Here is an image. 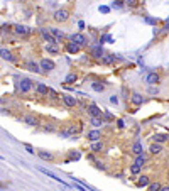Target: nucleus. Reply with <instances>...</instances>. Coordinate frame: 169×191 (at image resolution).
Listing matches in <instances>:
<instances>
[{"label": "nucleus", "instance_id": "nucleus-34", "mask_svg": "<svg viewBox=\"0 0 169 191\" xmlns=\"http://www.w3.org/2000/svg\"><path fill=\"white\" fill-rule=\"evenodd\" d=\"M70 157H71V159H74V161H78V159L81 157V154L78 151H76V152H70Z\"/></svg>", "mask_w": 169, "mask_h": 191}, {"label": "nucleus", "instance_id": "nucleus-40", "mask_svg": "<svg viewBox=\"0 0 169 191\" xmlns=\"http://www.w3.org/2000/svg\"><path fill=\"white\" fill-rule=\"evenodd\" d=\"M26 151L29 152V154H34V149H32V147H30L29 144H26Z\"/></svg>", "mask_w": 169, "mask_h": 191}, {"label": "nucleus", "instance_id": "nucleus-14", "mask_svg": "<svg viewBox=\"0 0 169 191\" xmlns=\"http://www.w3.org/2000/svg\"><path fill=\"white\" fill-rule=\"evenodd\" d=\"M149 152H150V154H154V156H157V154L162 152V145H161V144H156V142H154V144H150Z\"/></svg>", "mask_w": 169, "mask_h": 191}, {"label": "nucleus", "instance_id": "nucleus-23", "mask_svg": "<svg viewBox=\"0 0 169 191\" xmlns=\"http://www.w3.org/2000/svg\"><path fill=\"white\" fill-rule=\"evenodd\" d=\"M49 32L52 34V36H56L58 39H63V37H64V32L59 30V29H56V27H49Z\"/></svg>", "mask_w": 169, "mask_h": 191}, {"label": "nucleus", "instance_id": "nucleus-28", "mask_svg": "<svg viewBox=\"0 0 169 191\" xmlns=\"http://www.w3.org/2000/svg\"><path fill=\"white\" fill-rule=\"evenodd\" d=\"M101 61H103L105 64H112V63L115 61V54H105V56L101 58Z\"/></svg>", "mask_w": 169, "mask_h": 191}, {"label": "nucleus", "instance_id": "nucleus-43", "mask_svg": "<svg viewBox=\"0 0 169 191\" xmlns=\"http://www.w3.org/2000/svg\"><path fill=\"white\" fill-rule=\"evenodd\" d=\"M146 22H149V24H156V22H157V19H150V17H147V19H146Z\"/></svg>", "mask_w": 169, "mask_h": 191}, {"label": "nucleus", "instance_id": "nucleus-41", "mask_svg": "<svg viewBox=\"0 0 169 191\" xmlns=\"http://www.w3.org/2000/svg\"><path fill=\"white\" fill-rule=\"evenodd\" d=\"M122 5H123V3H122V2H113V3H112V7H117V9H120V7H122Z\"/></svg>", "mask_w": 169, "mask_h": 191}, {"label": "nucleus", "instance_id": "nucleus-9", "mask_svg": "<svg viewBox=\"0 0 169 191\" xmlns=\"http://www.w3.org/2000/svg\"><path fill=\"white\" fill-rule=\"evenodd\" d=\"M146 83L150 85V86H154L156 83H159V74H157V73H149V74L146 76Z\"/></svg>", "mask_w": 169, "mask_h": 191}, {"label": "nucleus", "instance_id": "nucleus-3", "mask_svg": "<svg viewBox=\"0 0 169 191\" xmlns=\"http://www.w3.org/2000/svg\"><path fill=\"white\" fill-rule=\"evenodd\" d=\"M68 19H70V12L66 9H59L54 12V20L56 22H66Z\"/></svg>", "mask_w": 169, "mask_h": 191}, {"label": "nucleus", "instance_id": "nucleus-10", "mask_svg": "<svg viewBox=\"0 0 169 191\" xmlns=\"http://www.w3.org/2000/svg\"><path fill=\"white\" fill-rule=\"evenodd\" d=\"M132 152H134L135 156H142V154H144V145H142V142L140 141L134 142V145H132Z\"/></svg>", "mask_w": 169, "mask_h": 191}, {"label": "nucleus", "instance_id": "nucleus-1", "mask_svg": "<svg viewBox=\"0 0 169 191\" xmlns=\"http://www.w3.org/2000/svg\"><path fill=\"white\" fill-rule=\"evenodd\" d=\"M39 68H41V73H51V71L56 68V64H54V61L44 58V59L39 61Z\"/></svg>", "mask_w": 169, "mask_h": 191}, {"label": "nucleus", "instance_id": "nucleus-16", "mask_svg": "<svg viewBox=\"0 0 169 191\" xmlns=\"http://www.w3.org/2000/svg\"><path fill=\"white\" fill-rule=\"evenodd\" d=\"M36 91H37V95H41V97H44V95H48V91H49V88L44 85V83H39L37 86H36Z\"/></svg>", "mask_w": 169, "mask_h": 191}, {"label": "nucleus", "instance_id": "nucleus-2", "mask_svg": "<svg viewBox=\"0 0 169 191\" xmlns=\"http://www.w3.org/2000/svg\"><path fill=\"white\" fill-rule=\"evenodd\" d=\"M70 41L71 42H74V44H78V46H85V44H88V39H86V36H83L81 32H76V34H71L70 36Z\"/></svg>", "mask_w": 169, "mask_h": 191}, {"label": "nucleus", "instance_id": "nucleus-19", "mask_svg": "<svg viewBox=\"0 0 169 191\" xmlns=\"http://www.w3.org/2000/svg\"><path fill=\"white\" fill-rule=\"evenodd\" d=\"M37 156H39L41 159H44V161H52V157H54V156H52L51 152H48V151H39L37 152Z\"/></svg>", "mask_w": 169, "mask_h": 191}, {"label": "nucleus", "instance_id": "nucleus-27", "mask_svg": "<svg viewBox=\"0 0 169 191\" xmlns=\"http://www.w3.org/2000/svg\"><path fill=\"white\" fill-rule=\"evenodd\" d=\"M137 184H139L140 188H144V186H149V176H140L139 181H137Z\"/></svg>", "mask_w": 169, "mask_h": 191}, {"label": "nucleus", "instance_id": "nucleus-30", "mask_svg": "<svg viewBox=\"0 0 169 191\" xmlns=\"http://www.w3.org/2000/svg\"><path fill=\"white\" fill-rule=\"evenodd\" d=\"M146 162H147V157H146L144 154H142V156H137V157H135V164H139L140 168H142V166H144Z\"/></svg>", "mask_w": 169, "mask_h": 191}, {"label": "nucleus", "instance_id": "nucleus-5", "mask_svg": "<svg viewBox=\"0 0 169 191\" xmlns=\"http://www.w3.org/2000/svg\"><path fill=\"white\" fill-rule=\"evenodd\" d=\"M86 112H88V113L91 115V117H98V119H101V115H103V110H100V108L97 107V105H95V103L88 105Z\"/></svg>", "mask_w": 169, "mask_h": 191}, {"label": "nucleus", "instance_id": "nucleus-12", "mask_svg": "<svg viewBox=\"0 0 169 191\" xmlns=\"http://www.w3.org/2000/svg\"><path fill=\"white\" fill-rule=\"evenodd\" d=\"M101 139V132L100 130H90L88 132V141L90 142H98Z\"/></svg>", "mask_w": 169, "mask_h": 191}, {"label": "nucleus", "instance_id": "nucleus-22", "mask_svg": "<svg viewBox=\"0 0 169 191\" xmlns=\"http://www.w3.org/2000/svg\"><path fill=\"white\" fill-rule=\"evenodd\" d=\"M66 49H68V52H71V54H76V52L80 51V46H78V44H74V42H68Z\"/></svg>", "mask_w": 169, "mask_h": 191}, {"label": "nucleus", "instance_id": "nucleus-47", "mask_svg": "<svg viewBox=\"0 0 169 191\" xmlns=\"http://www.w3.org/2000/svg\"><path fill=\"white\" fill-rule=\"evenodd\" d=\"M2 101H3V100H2V98H0V103H2Z\"/></svg>", "mask_w": 169, "mask_h": 191}, {"label": "nucleus", "instance_id": "nucleus-37", "mask_svg": "<svg viewBox=\"0 0 169 191\" xmlns=\"http://www.w3.org/2000/svg\"><path fill=\"white\" fill-rule=\"evenodd\" d=\"M149 93H150V95H157V93H159V90H157V88H154V86H150V88H149Z\"/></svg>", "mask_w": 169, "mask_h": 191}, {"label": "nucleus", "instance_id": "nucleus-24", "mask_svg": "<svg viewBox=\"0 0 169 191\" xmlns=\"http://www.w3.org/2000/svg\"><path fill=\"white\" fill-rule=\"evenodd\" d=\"M46 49H48V52H51V54H58V52H59L58 44H46Z\"/></svg>", "mask_w": 169, "mask_h": 191}, {"label": "nucleus", "instance_id": "nucleus-39", "mask_svg": "<svg viewBox=\"0 0 169 191\" xmlns=\"http://www.w3.org/2000/svg\"><path fill=\"white\" fill-rule=\"evenodd\" d=\"M105 119H107V120H113V115H112L110 112H105Z\"/></svg>", "mask_w": 169, "mask_h": 191}, {"label": "nucleus", "instance_id": "nucleus-35", "mask_svg": "<svg viewBox=\"0 0 169 191\" xmlns=\"http://www.w3.org/2000/svg\"><path fill=\"white\" fill-rule=\"evenodd\" d=\"M100 12H103V14H108V12H110V7H108V5H100Z\"/></svg>", "mask_w": 169, "mask_h": 191}, {"label": "nucleus", "instance_id": "nucleus-36", "mask_svg": "<svg viewBox=\"0 0 169 191\" xmlns=\"http://www.w3.org/2000/svg\"><path fill=\"white\" fill-rule=\"evenodd\" d=\"M74 183H76V181H74ZM74 188H76V190H78V191H88V190H86V188H85V186H81L80 183H76V184H74Z\"/></svg>", "mask_w": 169, "mask_h": 191}, {"label": "nucleus", "instance_id": "nucleus-25", "mask_svg": "<svg viewBox=\"0 0 169 191\" xmlns=\"http://www.w3.org/2000/svg\"><path fill=\"white\" fill-rule=\"evenodd\" d=\"M91 88L95 91H98V93H101V91H105V85H101L100 81H95V83H91Z\"/></svg>", "mask_w": 169, "mask_h": 191}, {"label": "nucleus", "instance_id": "nucleus-18", "mask_svg": "<svg viewBox=\"0 0 169 191\" xmlns=\"http://www.w3.org/2000/svg\"><path fill=\"white\" fill-rule=\"evenodd\" d=\"M0 56L3 58V59L7 61H14V56H12V52L9 49H3V48H0Z\"/></svg>", "mask_w": 169, "mask_h": 191}, {"label": "nucleus", "instance_id": "nucleus-46", "mask_svg": "<svg viewBox=\"0 0 169 191\" xmlns=\"http://www.w3.org/2000/svg\"><path fill=\"white\" fill-rule=\"evenodd\" d=\"M161 191H169V186L168 188H161Z\"/></svg>", "mask_w": 169, "mask_h": 191}, {"label": "nucleus", "instance_id": "nucleus-42", "mask_svg": "<svg viewBox=\"0 0 169 191\" xmlns=\"http://www.w3.org/2000/svg\"><path fill=\"white\" fill-rule=\"evenodd\" d=\"M110 101H112V103H113V105H117V103H119V98H117V97H115V95H113V97H112V98H110Z\"/></svg>", "mask_w": 169, "mask_h": 191}, {"label": "nucleus", "instance_id": "nucleus-15", "mask_svg": "<svg viewBox=\"0 0 169 191\" xmlns=\"http://www.w3.org/2000/svg\"><path fill=\"white\" fill-rule=\"evenodd\" d=\"M90 151L91 152H100L103 151V142L98 141V142H91V145H90Z\"/></svg>", "mask_w": 169, "mask_h": 191}, {"label": "nucleus", "instance_id": "nucleus-29", "mask_svg": "<svg viewBox=\"0 0 169 191\" xmlns=\"http://www.w3.org/2000/svg\"><path fill=\"white\" fill-rule=\"evenodd\" d=\"M76 80H78V76H76V73H70V74L66 76V80H64V83H68V85H70V83H74Z\"/></svg>", "mask_w": 169, "mask_h": 191}, {"label": "nucleus", "instance_id": "nucleus-11", "mask_svg": "<svg viewBox=\"0 0 169 191\" xmlns=\"http://www.w3.org/2000/svg\"><path fill=\"white\" fill-rule=\"evenodd\" d=\"M130 101H132L134 105H137V107H139V105H142V103L146 101V98H144L140 93H132V97H130Z\"/></svg>", "mask_w": 169, "mask_h": 191}, {"label": "nucleus", "instance_id": "nucleus-4", "mask_svg": "<svg viewBox=\"0 0 169 191\" xmlns=\"http://www.w3.org/2000/svg\"><path fill=\"white\" fill-rule=\"evenodd\" d=\"M30 88H32V81L29 78H22L19 83V90L22 93H27V91H30Z\"/></svg>", "mask_w": 169, "mask_h": 191}, {"label": "nucleus", "instance_id": "nucleus-7", "mask_svg": "<svg viewBox=\"0 0 169 191\" xmlns=\"http://www.w3.org/2000/svg\"><path fill=\"white\" fill-rule=\"evenodd\" d=\"M63 101H64V105L70 107V108H73V107L78 105V100H76L73 95H63Z\"/></svg>", "mask_w": 169, "mask_h": 191}, {"label": "nucleus", "instance_id": "nucleus-13", "mask_svg": "<svg viewBox=\"0 0 169 191\" xmlns=\"http://www.w3.org/2000/svg\"><path fill=\"white\" fill-rule=\"evenodd\" d=\"M26 68L32 73H41V68H39V63H36V61H27V64H26Z\"/></svg>", "mask_w": 169, "mask_h": 191}, {"label": "nucleus", "instance_id": "nucleus-44", "mask_svg": "<svg viewBox=\"0 0 169 191\" xmlns=\"http://www.w3.org/2000/svg\"><path fill=\"white\" fill-rule=\"evenodd\" d=\"M97 168H98V169H107V168H105L101 162H97Z\"/></svg>", "mask_w": 169, "mask_h": 191}, {"label": "nucleus", "instance_id": "nucleus-45", "mask_svg": "<svg viewBox=\"0 0 169 191\" xmlns=\"http://www.w3.org/2000/svg\"><path fill=\"white\" fill-rule=\"evenodd\" d=\"M78 27H80V29H83V27H85V22H83V20H80V22H78Z\"/></svg>", "mask_w": 169, "mask_h": 191}, {"label": "nucleus", "instance_id": "nucleus-8", "mask_svg": "<svg viewBox=\"0 0 169 191\" xmlns=\"http://www.w3.org/2000/svg\"><path fill=\"white\" fill-rule=\"evenodd\" d=\"M41 34H42V37H44V41L48 42V44H58V41L52 37V34H51L49 30L46 29H41Z\"/></svg>", "mask_w": 169, "mask_h": 191}, {"label": "nucleus", "instance_id": "nucleus-26", "mask_svg": "<svg viewBox=\"0 0 169 191\" xmlns=\"http://www.w3.org/2000/svg\"><path fill=\"white\" fill-rule=\"evenodd\" d=\"M90 123H91L93 127H100V125H103L105 122H103V119H98V117H91V119H90Z\"/></svg>", "mask_w": 169, "mask_h": 191}, {"label": "nucleus", "instance_id": "nucleus-38", "mask_svg": "<svg viewBox=\"0 0 169 191\" xmlns=\"http://www.w3.org/2000/svg\"><path fill=\"white\" fill-rule=\"evenodd\" d=\"M117 127H119V129H123V127H125V122L123 120H117Z\"/></svg>", "mask_w": 169, "mask_h": 191}, {"label": "nucleus", "instance_id": "nucleus-20", "mask_svg": "<svg viewBox=\"0 0 169 191\" xmlns=\"http://www.w3.org/2000/svg\"><path fill=\"white\" fill-rule=\"evenodd\" d=\"M15 34H19V36H27L29 34V29L26 27V26H15Z\"/></svg>", "mask_w": 169, "mask_h": 191}, {"label": "nucleus", "instance_id": "nucleus-17", "mask_svg": "<svg viewBox=\"0 0 169 191\" xmlns=\"http://www.w3.org/2000/svg\"><path fill=\"white\" fill-rule=\"evenodd\" d=\"M152 139H154V142H156V144H162V142L169 141V135H166V134H156Z\"/></svg>", "mask_w": 169, "mask_h": 191}, {"label": "nucleus", "instance_id": "nucleus-6", "mask_svg": "<svg viewBox=\"0 0 169 191\" xmlns=\"http://www.w3.org/2000/svg\"><path fill=\"white\" fill-rule=\"evenodd\" d=\"M91 56L93 58H97V59H101L103 56H105V51H103V48L101 46H91Z\"/></svg>", "mask_w": 169, "mask_h": 191}, {"label": "nucleus", "instance_id": "nucleus-21", "mask_svg": "<svg viewBox=\"0 0 169 191\" xmlns=\"http://www.w3.org/2000/svg\"><path fill=\"white\" fill-rule=\"evenodd\" d=\"M24 122H26L27 125H30V127H32V125H37V119H36L34 115H30V113L24 117Z\"/></svg>", "mask_w": 169, "mask_h": 191}, {"label": "nucleus", "instance_id": "nucleus-33", "mask_svg": "<svg viewBox=\"0 0 169 191\" xmlns=\"http://www.w3.org/2000/svg\"><path fill=\"white\" fill-rule=\"evenodd\" d=\"M42 129H44V130H46V132H54V130H56V127H54V125H52V123H49V125H48V123H46V125H44V127H42Z\"/></svg>", "mask_w": 169, "mask_h": 191}, {"label": "nucleus", "instance_id": "nucleus-32", "mask_svg": "<svg viewBox=\"0 0 169 191\" xmlns=\"http://www.w3.org/2000/svg\"><path fill=\"white\" fill-rule=\"evenodd\" d=\"M149 191H161V184L159 183H152V184H149Z\"/></svg>", "mask_w": 169, "mask_h": 191}, {"label": "nucleus", "instance_id": "nucleus-31", "mask_svg": "<svg viewBox=\"0 0 169 191\" xmlns=\"http://www.w3.org/2000/svg\"><path fill=\"white\" fill-rule=\"evenodd\" d=\"M140 169H142V168H140L139 164H132V166H130V172H132V174H139Z\"/></svg>", "mask_w": 169, "mask_h": 191}]
</instances>
